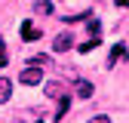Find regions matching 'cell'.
Masks as SVG:
<instances>
[{"label":"cell","instance_id":"cell-1","mask_svg":"<svg viewBox=\"0 0 129 123\" xmlns=\"http://www.w3.org/2000/svg\"><path fill=\"white\" fill-rule=\"evenodd\" d=\"M40 80H43V71H40L37 65H28V68L19 74V83H25V86H37Z\"/></svg>","mask_w":129,"mask_h":123},{"label":"cell","instance_id":"cell-2","mask_svg":"<svg viewBox=\"0 0 129 123\" xmlns=\"http://www.w3.org/2000/svg\"><path fill=\"white\" fill-rule=\"evenodd\" d=\"M68 49H74V34H71V31L55 34V40H52V52H68Z\"/></svg>","mask_w":129,"mask_h":123},{"label":"cell","instance_id":"cell-3","mask_svg":"<svg viewBox=\"0 0 129 123\" xmlns=\"http://www.w3.org/2000/svg\"><path fill=\"white\" fill-rule=\"evenodd\" d=\"M22 40H28V43L40 40V28H34L31 22H22Z\"/></svg>","mask_w":129,"mask_h":123},{"label":"cell","instance_id":"cell-4","mask_svg":"<svg viewBox=\"0 0 129 123\" xmlns=\"http://www.w3.org/2000/svg\"><path fill=\"white\" fill-rule=\"evenodd\" d=\"M12 99V80L9 77H0V105H6Z\"/></svg>","mask_w":129,"mask_h":123},{"label":"cell","instance_id":"cell-5","mask_svg":"<svg viewBox=\"0 0 129 123\" xmlns=\"http://www.w3.org/2000/svg\"><path fill=\"white\" fill-rule=\"evenodd\" d=\"M120 55H126V43H114V49H111V55H108V61H105V65H108V68H114Z\"/></svg>","mask_w":129,"mask_h":123},{"label":"cell","instance_id":"cell-6","mask_svg":"<svg viewBox=\"0 0 129 123\" xmlns=\"http://www.w3.org/2000/svg\"><path fill=\"white\" fill-rule=\"evenodd\" d=\"M43 92H46L49 99H61V96H64V89H61V83H58V80H49Z\"/></svg>","mask_w":129,"mask_h":123},{"label":"cell","instance_id":"cell-7","mask_svg":"<svg viewBox=\"0 0 129 123\" xmlns=\"http://www.w3.org/2000/svg\"><path fill=\"white\" fill-rule=\"evenodd\" d=\"M74 89H77V96H80V99H89V96H92V83H89V80H77Z\"/></svg>","mask_w":129,"mask_h":123},{"label":"cell","instance_id":"cell-8","mask_svg":"<svg viewBox=\"0 0 129 123\" xmlns=\"http://www.w3.org/2000/svg\"><path fill=\"white\" fill-rule=\"evenodd\" d=\"M34 12L37 15H49L52 12V3H49V0H37V3H34Z\"/></svg>","mask_w":129,"mask_h":123},{"label":"cell","instance_id":"cell-9","mask_svg":"<svg viewBox=\"0 0 129 123\" xmlns=\"http://www.w3.org/2000/svg\"><path fill=\"white\" fill-rule=\"evenodd\" d=\"M68 108H71V102H68V99L61 96V102H58V111H55V120H61L64 114H68Z\"/></svg>","mask_w":129,"mask_h":123},{"label":"cell","instance_id":"cell-10","mask_svg":"<svg viewBox=\"0 0 129 123\" xmlns=\"http://www.w3.org/2000/svg\"><path fill=\"white\" fill-rule=\"evenodd\" d=\"M99 43H102L99 37H92V40H86V43H80V52H92V49H95Z\"/></svg>","mask_w":129,"mask_h":123},{"label":"cell","instance_id":"cell-11","mask_svg":"<svg viewBox=\"0 0 129 123\" xmlns=\"http://www.w3.org/2000/svg\"><path fill=\"white\" fill-rule=\"evenodd\" d=\"M46 61H49V58H46V55H31V58H28V65H37V68H43V65H46Z\"/></svg>","mask_w":129,"mask_h":123},{"label":"cell","instance_id":"cell-12","mask_svg":"<svg viewBox=\"0 0 129 123\" xmlns=\"http://www.w3.org/2000/svg\"><path fill=\"white\" fill-rule=\"evenodd\" d=\"M89 123H111V117H105V114H95Z\"/></svg>","mask_w":129,"mask_h":123},{"label":"cell","instance_id":"cell-13","mask_svg":"<svg viewBox=\"0 0 129 123\" xmlns=\"http://www.w3.org/2000/svg\"><path fill=\"white\" fill-rule=\"evenodd\" d=\"M6 65V46H3V40H0V68Z\"/></svg>","mask_w":129,"mask_h":123},{"label":"cell","instance_id":"cell-14","mask_svg":"<svg viewBox=\"0 0 129 123\" xmlns=\"http://www.w3.org/2000/svg\"><path fill=\"white\" fill-rule=\"evenodd\" d=\"M117 6H129V0H117Z\"/></svg>","mask_w":129,"mask_h":123}]
</instances>
